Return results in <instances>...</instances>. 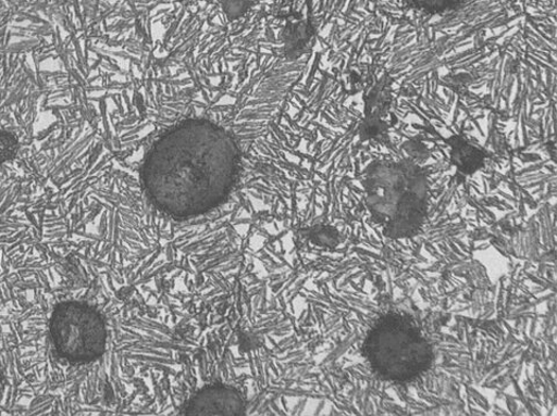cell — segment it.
<instances>
[{
    "instance_id": "6da1fadb",
    "label": "cell",
    "mask_w": 557,
    "mask_h": 416,
    "mask_svg": "<svg viewBox=\"0 0 557 416\" xmlns=\"http://www.w3.org/2000/svg\"><path fill=\"white\" fill-rule=\"evenodd\" d=\"M239 165V148L228 131L189 119L153 144L143 184L157 210L186 219L212 212L231 196Z\"/></svg>"
},
{
    "instance_id": "7a4b0ae2",
    "label": "cell",
    "mask_w": 557,
    "mask_h": 416,
    "mask_svg": "<svg viewBox=\"0 0 557 416\" xmlns=\"http://www.w3.org/2000/svg\"><path fill=\"white\" fill-rule=\"evenodd\" d=\"M366 202L383 234L389 238L412 237L421 231L429 207L424 171L412 162H382L368 171Z\"/></svg>"
},
{
    "instance_id": "3957f363",
    "label": "cell",
    "mask_w": 557,
    "mask_h": 416,
    "mask_svg": "<svg viewBox=\"0 0 557 416\" xmlns=\"http://www.w3.org/2000/svg\"><path fill=\"white\" fill-rule=\"evenodd\" d=\"M50 337L64 360L75 364L90 363L107 351L108 327L97 308L70 301L52 312Z\"/></svg>"
},
{
    "instance_id": "277c9868",
    "label": "cell",
    "mask_w": 557,
    "mask_h": 416,
    "mask_svg": "<svg viewBox=\"0 0 557 416\" xmlns=\"http://www.w3.org/2000/svg\"><path fill=\"white\" fill-rule=\"evenodd\" d=\"M242 395L233 388L209 387L198 392L186 407L187 415H242Z\"/></svg>"
},
{
    "instance_id": "5b68a950",
    "label": "cell",
    "mask_w": 557,
    "mask_h": 416,
    "mask_svg": "<svg viewBox=\"0 0 557 416\" xmlns=\"http://www.w3.org/2000/svg\"><path fill=\"white\" fill-rule=\"evenodd\" d=\"M456 165L466 172H473L479 168L483 162V155L474 148L461 146L455 149L453 155Z\"/></svg>"
},
{
    "instance_id": "8992f818",
    "label": "cell",
    "mask_w": 557,
    "mask_h": 416,
    "mask_svg": "<svg viewBox=\"0 0 557 416\" xmlns=\"http://www.w3.org/2000/svg\"><path fill=\"white\" fill-rule=\"evenodd\" d=\"M417 9L428 12H444L456 9L462 3V0H408Z\"/></svg>"
},
{
    "instance_id": "52a82bcc",
    "label": "cell",
    "mask_w": 557,
    "mask_h": 416,
    "mask_svg": "<svg viewBox=\"0 0 557 416\" xmlns=\"http://www.w3.org/2000/svg\"><path fill=\"white\" fill-rule=\"evenodd\" d=\"M17 150L15 137L9 133H0V163L12 160Z\"/></svg>"
}]
</instances>
